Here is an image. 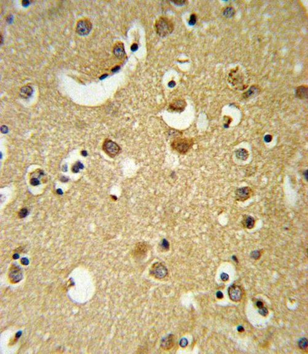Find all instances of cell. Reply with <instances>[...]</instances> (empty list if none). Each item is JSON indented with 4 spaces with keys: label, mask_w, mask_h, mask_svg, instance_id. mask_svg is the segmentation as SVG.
Segmentation results:
<instances>
[{
    "label": "cell",
    "mask_w": 308,
    "mask_h": 354,
    "mask_svg": "<svg viewBox=\"0 0 308 354\" xmlns=\"http://www.w3.org/2000/svg\"><path fill=\"white\" fill-rule=\"evenodd\" d=\"M258 312H259V314L261 315H262V316H264L265 317V316H266V315H268V310L267 308H264V307L263 306L262 308H260V309L258 310Z\"/></svg>",
    "instance_id": "44dd1931"
},
{
    "label": "cell",
    "mask_w": 308,
    "mask_h": 354,
    "mask_svg": "<svg viewBox=\"0 0 308 354\" xmlns=\"http://www.w3.org/2000/svg\"><path fill=\"white\" fill-rule=\"evenodd\" d=\"M193 144V140L186 138H177L174 140L171 146L174 150L181 154H185L190 150Z\"/></svg>",
    "instance_id": "3957f363"
},
{
    "label": "cell",
    "mask_w": 308,
    "mask_h": 354,
    "mask_svg": "<svg viewBox=\"0 0 308 354\" xmlns=\"http://www.w3.org/2000/svg\"><path fill=\"white\" fill-rule=\"evenodd\" d=\"M217 296L219 299H222L223 298V294L221 292H218L217 293Z\"/></svg>",
    "instance_id": "83f0119b"
},
{
    "label": "cell",
    "mask_w": 308,
    "mask_h": 354,
    "mask_svg": "<svg viewBox=\"0 0 308 354\" xmlns=\"http://www.w3.org/2000/svg\"><path fill=\"white\" fill-rule=\"evenodd\" d=\"M21 263H22L23 264H25V265H26V264H28V260L26 258H23L22 259V261H21Z\"/></svg>",
    "instance_id": "1f68e13d"
},
{
    "label": "cell",
    "mask_w": 308,
    "mask_h": 354,
    "mask_svg": "<svg viewBox=\"0 0 308 354\" xmlns=\"http://www.w3.org/2000/svg\"><path fill=\"white\" fill-rule=\"evenodd\" d=\"M27 214H28L27 209H26V208H22V210H21L19 212V218H25V217L27 215Z\"/></svg>",
    "instance_id": "7402d4cb"
},
{
    "label": "cell",
    "mask_w": 308,
    "mask_h": 354,
    "mask_svg": "<svg viewBox=\"0 0 308 354\" xmlns=\"http://www.w3.org/2000/svg\"><path fill=\"white\" fill-rule=\"evenodd\" d=\"M236 11L231 6H228L225 7L223 11V15L226 18H231L234 15Z\"/></svg>",
    "instance_id": "ac0fdd59"
},
{
    "label": "cell",
    "mask_w": 308,
    "mask_h": 354,
    "mask_svg": "<svg viewBox=\"0 0 308 354\" xmlns=\"http://www.w3.org/2000/svg\"><path fill=\"white\" fill-rule=\"evenodd\" d=\"M31 183V185H32L33 186H36V185H39L40 183H39V181H38L37 179H36V178H32V180H31V183Z\"/></svg>",
    "instance_id": "484cf974"
},
{
    "label": "cell",
    "mask_w": 308,
    "mask_h": 354,
    "mask_svg": "<svg viewBox=\"0 0 308 354\" xmlns=\"http://www.w3.org/2000/svg\"><path fill=\"white\" fill-rule=\"evenodd\" d=\"M196 22V16L195 14H192L190 17V19L189 20V24L190 25H194Z\"/></svg>",
    "instance_id": "603a6c76"
},
{
    "label": "cell",
    "mask_w": 308,
    "mask_h": 354,
    "mask_svg": "<svg viewBox=\"0 0 308 354\" xmlns=\"http://www.w3.org/2000/svg\"><path fill=\"white\" fill-rule=\"evenodd\" d=\"M155 29L157 35L165 37L170 35L174 30V23L166 17H161L155 23Z\"/></svg>",
    "instance_id": "6da1fadb"
},
{
    "label": "cell",
    "mask_w": 308,
    "mask_h": 354,
    "mask_svg": "<svg viewBox=\"0 0 308 354\" xmlns=\"http://www.w3.org/2000/svg\"><path fill=\"white\" fill-rule=\"evenodd\" d=\"M237 331L239 332H242L244 331V328H243V327H242V326H239L237 327Z\"/></svg>",
    "instance_id": "d6a6232c"
},
{
    "label": "cell",
    "mask_w": 308,
    "mask_h": 354,
    "mask_svg": "<svg viewBox=\"0 0 308 354\" xmlns=\"http://www.w3.org/2000/svg\"><path fill=\"white\" fill-rule=\"evenodd\" d=\"M233 259L234 260H235V261H236V262H237V259L236 258V256H233Z\"/></svg>",
    "instance_id": "d590c367"
},
{
    "label": "cell",
    "mask_w": 308,
    "mask_h": 354,
    "mask_svg": "<svg viewBox=\"0 0 308 354\" xmlns=\"http://www.w3.org/2000/svg\"><path fill=\"white\" fill-rule=\"evenodd\" d=\"M92 27V23L89 19H81L77 23L76 31L79 35H87L91 32Z\"/></svg>",
    "instance_id": "5b68a950"
},
{
    "label": "cell",
    "mask_w": 308,
    "mask_h": 354,
    "mask_svg": "<svg viewBox=\"0 0 308 354\" xmlns=\"http://www.w3.org/2000/svg\"><path fill=\"white\" fill-rule=\"evenodd\" d=\"M236 156L238 159L245 161L246 160L248 157H249V152H248L245 149H239L236 151Z\"/></svg>",
    "instance_id": "e0dca14e"
},
{
    "label": "cell",
    "mask_w": 308,
    "mask_h": 354,
    "mask_svg": "<svg viewBox=\"0 0 308 354\" xmlns=\"http://www.w3.org/2000/svg\"><path fill=\"white\" fill-rule=\"evenodd\" d=\"M33 89L30 86H25L21 88L20 91V95L24 99H28L32 94Z\"/></svg>",
    "instance_id": "9a60e30c"
},
{
    "label": "cell",
    "mask_w": 308,
    "mask_h": 354,
    "mask_svg": "<svg viewBox=\"0 0 308 354\" xmlns=\"http://www.w3.org/2000/svg\"><path fill=\"white\" fill-rule=\"evenodd\" d=\"M298 346L301 349H306L307 347V339L305 338L300 339L298 342Z\"/></svg>",
    "instance_id": "d6986e66"
},
{
    "label": "cell",
    "mask_w": 308,
    "mask_h": 354,
    "mask_svg": "<svg viewBox=\"0 0 308 354\" xmlns=\"http://www.w3.org/2000/svg\"><path fill=\"white\" fill-rule=\"evenodd\" d=\"M228 295L233 301H240L243 296V292L241 287L236 285H232L228 288Z\"/></svg>",
    "instance_id": "8992f818"
},
{
    "label": "cell",
    "mask_w": 308,
    "mask_h": 354,
    "mask_svg": "<svg viewBox=\"0 0 308 354\" xmlns=\"http://www.w3.org/2000/svg\"><path fill=\"white\" fill-rule=\"evenodd\" d=\"M187 344H188V341H187V340L186 339H182L181 340V341H180V345H181L182 347H186V345H187Z\"/></svg>",
    "instance_id": "4316f807"
},
{
    "label": "cell",
    "mask_w": 308,
    "mask_h": 354,
    "mask_svg": "<svg viewBox=\"0 0 308 354\" xmlns=\"http://www.w3.org/2000/svg\"><path fill=\"white\" fill-rule=\"evenodd\" d=\"M256 306H257L258 308L260 309L261 308H262V307L263 306V303L262 301H258L257 302H256Z\"/></svg>",
    "instance_id": "4dcf8cb0"
},
{
    "label": "cell",
    "mask_w": 308,
    "mask_h": 354,
    "mask_svg": "<svg viewBox=\"0 0 308 354\" xmlns=\"http://www.w3.org/2000/svg\"><path fill=\"white\" fill-rule=\"evenodd\" d=\"M296 97L299 99L305 100L307 99V86H300L297 88L295 92Z\"/></svg>",
    "instance_id": "4fadbf2b"
},
{
    "label": "cell",
    "mask_w": 308,
    "mask_h": 354,
    "mask_svg": "<svg viewBox=\"0 0 308 354\" xmlns=\"http://www.w3.org/2000/svg\"><path fill=\"white\" fill-rule=\"evenodd\" d=\"M22 3V5L24 6H27L30 2L28 1H26V0H25V1H23Z\"/></svg>",
    "instance_id": "e575fe53"
},
{
    "label": "cell",
    "mask_w": 308,
    "mask_h": 354,
    "mask_svg": "<svg viewBox=\"0 0 308 354\" xmlns=\"http://www.w3.org/2000/svg\"><path fill=\"white\" fill-rule=\"evenodd\" d=\"M252 191L249 187H243L239 188L236 191L235 196L238 201L243 202L249 199L252 195Z\"/></svg>",
    "instance_id": "ba28073f"
},
{
    "label": "cell",
    "mask_w": 308,
    "mask_h": 354,
    "mask_svg": "<svg viewBox=\"0 0 308 354\" xmlns=\"http://www.w3.org/2000/svg\"><path fill=\"white\" fill-rule=\"evenodd\" d=\"M138 49V45L137 44H134L131 46V49L132 51H135Z\"/></svg>",
    "instance_id": "f546056e"
},
{
    "label": "cell",
    "mask_w": 308,
    "mask_h": 354,
    "mask_svg": "<svg viewBox=\"0 0 308 354\" xmlns=\"http://www.w3.org/2000/svg\"><path fill=\"white\" fill-rule=\"evenodd\" d=\"M243 223L245 228L247 229H252L254 227L255 221L253 217H252L251 216H247L243 220Z\"/></svg>",
    "instance_id": "2e32d148"
},
{
    "label": "cell",
    "mask_w": 308,
    "mask_h": 354,
    "mask_svg": "<svg viewBox=\"0 0 308 354\" xmlns=\"http://www.w3.org/2000/svg\"><path fill=\"white\" fill-rule=\"evenodd\" d=\"M228 81L234 87L241 91L244 90L247 87V86L244 84V76L238 67L231 70L228 75Z\"/></svg>",
    "instance_id": "7a4b0ae2"
},
{
    "label": "cell",
    "mask_w": 308,
    "mask_h": 354,
    "mask_svg": "<svg viewBox=\"0 0 308 354\" xmlns=\"http://www.w3.org/2000/svg\"><path fill=\"white\" fill-rule=\"evenodd\" d=\"M151 274L157 279H162L167 274V269L162 264L157 263L153 264L151 269Z\"/></svg>",
    "instance_id": "52a82bcc"
},
{
    "label": "cell",
    "mask_w": 308,
    "mask_h": 354,
    "mask_svg": "<svg viewBox=\"0 0 308 354\" xmlns=\"http://www.w3.org/2000/svg\"><path fill=\"white\" fill-rule=\"evenodd\" d=\"M260 92V89L259 88V87H258L257 86H252L247 92L243 93L242 97L244 99H250V98H254L256 95H258Z\"/></svg>",
    "instance_id": "8fae6325"
},
{
    "label": "cell",
    "mask_w": 308,
    "mask_h": 354,
    "mask_svg": "<svg viewBox=\"0 0 308 354\" xmlns=\"http://www.w3.org/2000/svg\"><path fill=\"white\" fill-rule=\"evenodd\" d=\"M103 150L110 157H116L121 151V148L118 144L112 140L106 139L103 144Z\"/></svg>",
    "instance_id": "277c9868"
},
{
    "label": "cell",
    "mask_w": 308,
    "mask_h": 354,
    "mask_svg": "<svg viewBox=\"0 0 308 354\" xmlns=\"http://www.w3.org/2000/svg\"><path fill=\"white\" fill-rule=\"evenodd\" d=\"M175 83L174 81H170V82L169 83V87H172L175 86Z\"/></svg>",
    "instance_id": "836d02e7"
},
{
    "label": "cell",
    "mask_w": 308,
    "mask_h": 354,
    "mask_svg": "<svg viewBox=\"0 0 308 354\" xmlns=\"http://www.w3.org/2000/svg\"><path fill=\"white\" fill-rule=\"evenodd\" d=\"M172 3H173L175 5H176L177 6H183L185 5V4L186 3V1H172Z\"/></svg>",
    "instance_id": "d4e9b609"
},
{
    "label": "cell",
    "mask_w": 308,
    "mask_h": 354,
    "mask_svg": "<svg viewBox=\"0 0 308 354\" xmlns=\"http://www.w3.org/2000/svg\"><path fill=\"white\" fill-rule=\"evenodd\" d=\"M250 256L251 257L254 259H258L261 257V253L259 251L255 250L251 253Z\"/></svg>",
    "instance_id": "ffe728a7"
},
{
    "label": "cell",
    "mask_w": 308,
    "mask_h": 354,
    "mask_svg": "<svg viewBox=\"0 0 308 354\" xmlns=\"http://www.w3.org/2000/svg\"><path fill=\"white\" fill-rule=\"evenodd\" d=\"M113 54L118 58H122L124 57L126 52L123 43L118 42L115 44L113 49Z\"/></svg>",
    "instance_id": "7c38bea8"
},
{
    "label": "cell",
    "mask_w": 308,
    "mask_h": 354,
    "mask_svg": "<svg viewBox=\"0 0 308 354\" xmlns=\"http://www.w3.org/2000/svg\"><path fill=\"white\" fill-rule=\"evenodd\" d=\"M21 271V269L17 266L12 265L11 266L9 273V277L12 283H17L22 279V273Z\"/></svg>",
    "instance_id": "9c48e42d"
},
{
    "label": "cell",
    "mask_w": 308,
    "mask_h": 354,
    "mask_svg": "<svg viewBox=\"0 0 308 354\" xmlns=\"http://www.w3.org/2000/svg\"><path fill=\"white\" fill-rule=\"evenodd\" d=\"M264 140H265V141H266V142H270V141L272 140V136H271V135H266V136H265V137H264Z\"/></svg>",
    "instance_id": "f1b7e54d"
},
{
    "label": "cell",
    "mask_w": 308,
    "mask_h": 354,
    "mask_svg": "<svg viewBox=\"0 0 308 354\" xmlns=\"http://www.w3.org/2000/svg\"><path fill=\"white\" fill-rule=\"evenodd\" d=\"M221 279L223 281H227L229 279V275L226 273H223L221 275Z\"/></svg>",
    "instance_id": "cb8c5ba5"
},
{
    "label": "cell",
    "mask_w": 308,
    "mask_h": 354,
    "mask_svg": "<svg viewBox=\"0 0 308 354\" xmlns=\"http://www.w3.org/2000/svg\"><path fill=\"white\" fill-rule=\"evenodd\" d=\"M186 106V101L182 99H177L172 102L169 105L170 109L175 112H182Z\"/></svg>",
    "instance_id": "30bf717a"
},
{
    "label": "cell",
    "mask_w": 308,
    "mask_h": 354,
    "mask_svg": "<svg viewBox=\"0 0 308 354\" xmlns=\"http://www.w3.org/2000/svg\"><path fill=\"white\" fill-rule=\"evenodd\" d=\"M174 345V336L170 335L162 341L161 347L164 349H170Z\"/></svg>",
    "instance_id": "5bb4252c"
}]
</instances>
